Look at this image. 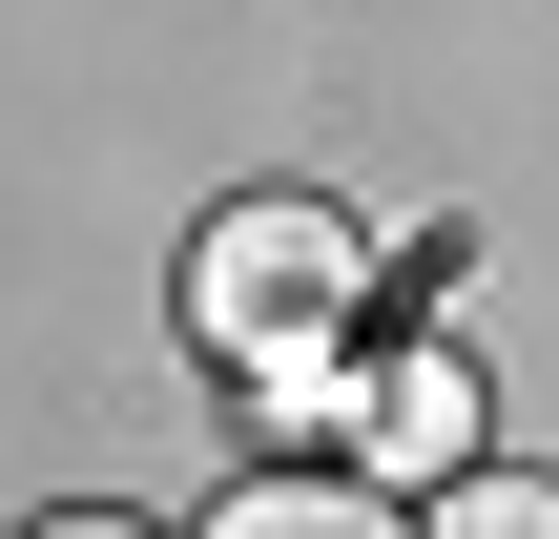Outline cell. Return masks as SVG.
<instances>
[{"mask_svg": "<svg viewBox=\"0 0 559 539\" xmlns=\"http://www.w3.org/2000/svg\"><path fill=\"white\" fill-rule=\"evenodd\" d=\"M187 332L270 395V415H311L353 353H373V249L332 229V208H207V249H187Z\"/></svg>", "mask_w": 559, "mask_h": 539, "instance_id": "obj_1", "label": "cell"}, {"mask_svg": "<svg viewBox=\"0 0 559 539\" xmlns=\"http://www.w3.org/2000/svg\"><path fill=\"white\" fill-rule=\"evenodd\" d=\"M311 415H332V436H353L373 478H456V457H477V374H456L436 332H415V353H353V374H332Z\"/></svg>", "mask_w": 559, "mask_h": 539, "instance_id": "obj_2", "label": "cell"}, {"mask_svg": "<svg viewBox=\"0 0 559 539\" xmlns=\"http://www.w3.org/2000/svg\"><path fill=\"white\" fill-rule=\"evenodd\" d=\"M207 539H394V499H373V478H249Z\"/></svg>", "mask_w": 559, "mask_h": 539, "instance_id": "obj_3", "label": "cell"}, {"mask_svg": "<svg viewBox=\"0 0 559 539\" xmlns=\"http://www.w3.org/2000/svg\"><path fill=\"white\" fill-rule=\"evenodd\" d=\"M436 539H559V478H456Z\"/></svg>", "mask_w": 559, "mask_h": 539, "instance_id": "obj_4", "label": "cell"}, {"mask_svg": "<svg viewBox=\"0 0 559 539\" xmlns=\"http://www.w3.org/2000/svg\"><path fill=\"white\" fill-rule=\"evenodd\" d=\"M41 539H145V519H41Z\"/></svg>", "mask_w": 559, "mask_h": 539, "instance_id": "obj_5", "label": "cell"}]
</instances>
